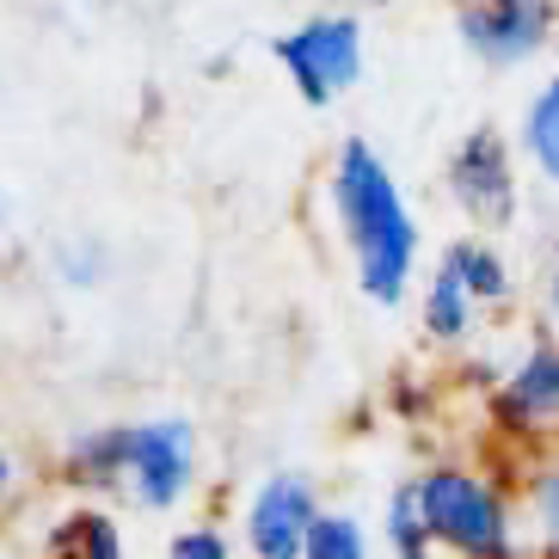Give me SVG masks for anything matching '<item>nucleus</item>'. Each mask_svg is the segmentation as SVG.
<instances>
[{
	"label": "nucleus",
	"mask_w": 559,
	"mask_h": 559,
	"mask_svg": "<svg viewBox=\"0 0 559 559\" xmlns=\"http://www.w3.org/2000/svg\"><path fill=\"white\" fill-rule=\"evenodd\" d=\"M443 271L467 289L474 301H504L510 296V277H504V259H498L486 240H455L443 252Z\"/></svg>",
	"instance_id": "nucleus-9"
},
{
	"label": "nucleus",
	"mask_w": 559,
	"mask_h": 559,
	"mask_svg": "<svg viewBox=\"0 0 559 559\" xmlns=\"http://www.w3.org/2000/svg\"><path fill=\"white\" fill-rule=\"evenodd\" d=\"M123 443H130V425H105V430L74 437V449H68V474L86 479V486H111V479H123Z\"/></svg>",
	"instance_id": "nucleus-10"
},
{
	"label": "nucleus",
	"mask_w": 559,
	"mask_h": 559,
	"mask_svg": "<svg viewBox=\"0 0 559 559\" xmlns=\"http://www.w3.org/2000/svg\"><path fill=\"white\" fill-rule=\"evenodd\" d=\"M56 547H74V554H99V559H117V554H123V542H117L111 516H99V510H81V516H68V523L56 528Z\"/></svg>",
	"instance_id": "nucleus-15"
},
{
	"label": "nucleus",
	"mask_w": 559,
	"mask_h": 559,
	"mask_svg": "<svg viewBox=\"0 0 559 559\" xmlns=\"http://www.w3.org/2000/svg\"><path fill=\"white\" fill-rule=\"evenodd\" d=\"M191 461H198V437L185 418H160V425H130L123 443V486L135 492V504L173 510L191 486Z\"/></svg>",
	"instance_id": "nucleus-4"
},
{
	"label": "nucleus",
	"mask_w": 559,
	"mask_h": 559,
	"mask_svg": "<svg viewBox=\"0 0 559 559\" xmlns=\"http://www.w3.org/2000/svg\"><path fill=\"white\" fill-rule=\"evenodd\" d=\"M449 191L479 228H504L516 210V179H510V154L492 130H474L449 160Z\"/></svg>",
	"instance_id": "nucleus-6"
},
{
	"label": "nucleus",
	"mask_w": 559,
	"mask_h": 559,
	"mask_svg": "<svg viewBox=\"0 0 559 559\" xmlns=\"http://www.w3.org/2000/svg\"><path fill=\"white\" fill-rule=\"evenodd\" d=\"M535 516H542V535L559 554V467H547V474L535 479Z\"/></svg>",
	"instance_id": "nucleus-16"
},
{
	"label": "nucleus",
	"mask_w": 559,
	"mask_h": 559,
	"mask_svg": "<svg viewBox=\"0 0 559 559\" xmlns=\"http://www.w3.org/2000/svg\"><path fill=\"white\" fill-rule=\"evenodd\" d=\"M425 326H430V338H461V332L474 326V296H467L449 271H437V283H430Z\"/></svg>",
	"instance_id": "nucleus-13"
},
{
	"label": "nucleus",
	"mask_w": 559,
	"mask_h": 559,
	"mask_svg": "<svg viewBox=\"0 0 559 559\" xmlns=\"http://www.w3.org/2000/svg\"><path fill=\"white\" fill-rule=\"evenodd\" d=\"M498 412L516 430H554L559 425V350H528L516 362V376L504 381Z\"/></svg>",
	"instance_id": "nucleus-8"
},
{
	"label": "nucleus",
	"mask_w": 559,
	"mask_h": 559,
	"mask_svg": "<svg viewBox=\"0 0 559 559\" xmlns=\"http://www.w3.org/2000/svg\"><path fill=\"white\" fill-rule=\"evenodd\" d=\"M222 554H228V542L215 528H185V535H173V559H222Z\"/></svg>",
	"instance_id": "nucleus-17"
},
{
	"label": "nucleus",
	"mask_w": 559,
	"mask_h": 559,
	"mask_svg": "<svg viewBox=\"0 0 559 559\" xmlns=\"http://www.w3.org/2000/svg\"><path fill=\"white\" fill-rule=\"evenodd\" d=\"M277 62L308 105H332L362 81V25L357 19H308L289 37H277Z\"/></svg>",
	"instance_id": "nucleus-3"
},
{
	"label": "nucleus",
	"mask_w": 559,
	"mask_h": 559,
	"mask_svg": "<svg viewBox=\"0 0 559 559\" xmlns=\"http://www.w3.org/2000/svg\"><path fill=\"white\" fill-rule=\"evenodd\" d=\"M547 301H554V320H559V271H554V283H547Z\"/></svg>",
	"instance_id": "nucleus-20"
},
{
	"label": "nucleus",
	"mask_w": 559,
	"mask_h": 559,
	"mask_svg": "<svg viewBox=\"0 0 559 559\" xmlns=\"http://www.w3.org/2000/svg\"><path fill=\"white\" fill-rule=\"evenodd\" d=\"M388 542H394V554H425L430 547V523H425V504H418L412 479L388 498Z\"/></svg>",
	"instance_id": "nucleus-14"
},
{
	"label": "nucleus",
	"mask_w": 559,
	"mask_h": 559,
	"mask_svg": "<svg viewBox=\"0 0 559 559\" xmlns=\"http://www.w3.org/2000/svg\"><path fill=\"white\" fill-rule=\"evenodd\" d=\"M418 504H425L430 542H449L455 554H504L510 547V516L498 486H486L479 474H461V467H437V474H418Z\"/></svg>",
	"instance_id": "nucleus-2"
},
{
	"label": "nucleus",
	"mask_w": 559,
	"mask_h": 559,
	"mask_svg": "<svg viewBox=\"0 0 559 559\" xmlns=\"http://www.w3.org/2000/svg\"><path fill=\"white\" fill-rule=\"evenodd\" d=\"M99 252H93V247H74V252H68V259H62V271H68V283H81V289H86V283H99Z\"/></svg>",
	"instance_id": "nucleus-18"
},
{
	"label": "nucleus",
	"mask_w": 559,
	"mask_h": 559,
	"mask_svg": "<svg viewBox=\"0 0 559 559\" xmlns=\"http://www.w3.org/2000/svg\"><path fill=\"white\" fill-rule=\"evenodd\" d=\"M313 516V486L301 474H271L247 504V542L264 559H296Z\"/></svg>",
	"instance_id": "nucleus-7"
},
{
	"label": "nucleus",
	"mask_w": 559,
	"mask_h": 559,
	"mask_svg": "<svg viewBox=\"0 0 559 559\" xmlns=\"http://www.w3.org/2000/svg\"><path fill=\"white\" fill-rule=\"evenodd\" d=\"M13 492V455H7V449H0V498Z\"/></svg>",
	"instance_id": "nucleus-19"
},
{
	"label": "nucleus",
	"mask_w": 559,
	"mask_h": 559,
	"mask_svg": "<svg viewBox=\"0 0 559 559\" xmlns=\"http://www.w3.org/2000/svg\"><path fill=\"white\" fill-rule=\"evenodd\" d=\"M523 142H528V154H535V166H542V179L559 185V74L535 93V105H528Z\"/></svg>",
	"instance_id": "nucleus-11"
},
{
	"label": "nucleus",
	"mask_w": 559,
	"mask_h": 559,
	"mask_svg": "<svg viewBox=\"0 0 559 559\" xmlns=\"http://www.w3.org/2000/svg\"><path fill=\"white\" fill-rule=\"evenodd\" d=\"M554 32V0H474L461 7V44L479 62H523Z\"/></svg>",
	"instance_id": "nucleus-5"
},
{
	"label": "nucleus",
	"mask_w": 559,
	"mask_h": 559,
	"mask_svg": "<svg viewBox=\"0 0 559 559\" xmlns=\"http://www.w3.org/2000/svg\"><path fill=\"white\" fill-rule=\"evenodd\" d=\"M332 203H338V228L350 240L362 296L394 308L412 283V259H418V228L400 198L394 173L381 166L369 142H345L338 166H332Z\"/></svg>",
	"instance_id": "nucleus-1"
},
{
	"label": "nucleus",
	"mask_w": 559,
	"mask_h": 559,
	"mask_svg": "<svg viewBox=\"0 0 559 559\" xmlns=\"http://www.w3.org/2000/svg\"><path fill=\"white\" fill-rule=\"evenodd\" d=\"M301 554L308 559H362L369 542H362L357 516H326V510H313L308 535H301Z\"/></svg>",
	"instance_id": "nucleus-12"
}]
</instances>
